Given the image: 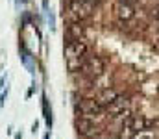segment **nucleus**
<instances>
[{
  "mask_svg": "<svg viewBox=\"0 0 159 139\" xmlns=\"http://www.w3.org/2000/svg\"><path fill=\"white\" fill-rule=\"evenodd\" d=\"M104 72H106V63H104V59L100 56H87L81 69H80V74L87 76L89 80L100 78Z\"/></svg>",
  "mask_w": 159,
  "mask_h": 139,
  "instance_id": "1",
  "label": "nucleus"
},
{
  "mask_svg": "<svg viewBox=\"0 0 159 139\" xmlns=\"http://www.w3.org/2000/svg\"><path fill=\"white\" fill-rule=\"evenodd\" d=\"M104 109H106V108H102V106L96 102V98H81L78 104H76V113H80V115L85 117V119H91V121L102 119Z\"/></svg>",
  "mask_w": 159,
  "mask_h": 139,
  "instance_id": "2",
  "label": "nucleus"
},
{
  "mask_svg": "<svg viewBox=\"0 0 159 139\" xmlns=\"http://www.w3.org/2000/svg\"><path fill=\"white\" fill-rule=\"evenodd\" d=\"M94 9H96V6L91 0H70L69 2V11L78 22L83 19H89L94 13Z\"/></svg>",
  "mask_w": 159,
  "mask_h": 139,
  "instance_id": "3",
  "label": "nucleus"
},
{
  "mask_svg": "<svg viewBox=\"0 0 159 139\" xmlns=\"http://www.w3.org/2000/svg\"><path fill=\"white\" fill-rule=\"evenodd\" d=\"M65 59L67 61H74V59H85L89 54V46L83 41H69L63 48Z\"/></svg>",
  "mask_w": 159,
  "mask_h": 139,
  "instance_id": "4",
  "label": "nucleus"
},
{
  "mask_svg": "<svg viewBox=\"0 0 159 139\" xmlns=\"http://www.w3.org/2000/svg\"><path fill=\"white\" fill-rule=\"evenodd\" d=\"M74 126H76V130H78L80 136L89 137V139L100 132V128L96 126V123L91 121V119H85V117H78V119L74 121Z\"/></svg>",
  "mask_w": 159,
  "mask_h": 139,
  "instance_id": "5",
  "label": "nucleus"
},
{
  "mask_svg": "<svg viewBox=\"0 0 159 139\" xmlns=\"http://www.w3.org/2000/svg\"><path fill=\"white\" fill-rule=\"evenodd\" d=\"M148 121L143 117V115H128V119L124 121V126L128 128V130H131V134L135 136V134H139V132H144L146 128H148Z\"/></svg>",
  "mask_w": 159,
  "mask_h": 139,
  "instance_id": "6",
  "label": "nucleus"
},
{
  "mask_svg": "<svg viewBox=\"0 0 159 139\" xmlns=\"http://www.w3.org/2000/svg\"><path fill=\"white\" fill-rule=\"evenodd\" d=\"M106 111H107V115L113 119V117H119V115H122L124 111H128V98L126 96H122V95H119L107 108H106Z\"/></svg>",
  "mask_w": 159,
  "mask_h": 139,
  "instance_id": "7",
  "label": "nucleus"
},
{
  "mask_svg": "<svg viewBox=\"0 0 159 139\" xmlns=\"http://www.w3.org/2000/svg\"><path fill=\"white\" fill-rule=\"evenodd\" d=\"M115 13H117V17H119L120 21L128 22V21H131V19L135 17V7H133L131 4L119 2V4H117V7H115Z\"/></svg>",
  "mask_w": 159,
  "mask_h": 139,
  "instance_id": "8",
  "label": "nucleus"
},
{
  "mask_svg": "<svg viewBox=\"0 0 159 139\" xmlns=\"http://www.w3.org/2000/svg\"><path fill=\"white\" fill-rule=\"evenodd\" d=\"M117 96H119V91H117V89H113V87H106V89H102V91L96 95V102H98L102 108H107Z\"/></svg>",
  "mask_w": 159,
  "mask_h": 139,
  "instance_id": "9",
  "label": "nucleus"
},
{
  "mask_svg": "<svg viewBox=\"0 0 159 139\" xmlns=\"http://www.w3.org/2000/svg\"><path fill=\"white\" fill-rule=\"evenodd\" d=\"M83 37V26L80 22H70L67 26V39L69 41H81Z\"/></svg>",
  "mask_w": 159,
  "mask_h": 139,
  "instance_id": "10",
  "label": "nucleus"
},
{
  "mask_svg": "<svg viewBox=\"0 0 159 139\" xmlns=\"http://www.w3.org/2000/svg\"><path fill=\"white\" fill-rule=\"evenodd\" d=\"M91 139H117L113 134H109V132H104V130H100L96 136H93Z\"/></svg>",
  "mask_w": 159,
  "mask_h": 139,
  "instance_id": "11",
  "label": "nucleus"
},
{
  "mask_svg": "<svg viewBox=\"0 0 159 139\" xmlns=\"http://www.w3.org/2000/svg\"><path fill=\"white\" fill-rule=\"evenodd\" d=\"M37 130H39V123H37V121H35V123H34V124H32V132H34V134H35V132H37Z\"/></svg>",
  "mask_w": 159,
  "mask_h": 139,
  "instance_id": "12",
  "label": "nucleus"
},
{
  "mask_svg": "<svg viewBox=\"0 0 159 139\" xmlns=\"http://www.w3.org/2000/svg\"><path fill=\"white\" fill-rule=\"evenodd\" d=\"M154 11H156V13H154V17H157V19H159V6L156 7V9H154Z\"/></svg>",
  "mask_w": 159,
  "mask_h": 139,
  "instance_id": "13",
  "label": "nucleus"
},
{
  "mask_svg": "<svg viewBox=\"0 0 159 139\" xmlns=\"http://www.w3.org/2000/svg\"><path fill=\"white\" fill-rule=\"evenodd\" d=\"M119 2H126V4H131V6H133V2H135V0H119Z\"/></svg>",
  "mask_w": 159,
  "mask_h": 139,
  "instance_id": "14",
  "label": "nucleus"
},
{
  "mask_svg": "<svg viewBox=\"0 0 159 139\" xmlns=\"http://www.w3.org/2000/svg\"><path fill=\"white\" fill-rule=\"evenodd\" d=\"M15 139H22V134H17V136H15Z\"/></svg>",
  "mask_w": 159,
  "mask_h": 139,
  "instance_id": "15",
  "label": "nucleus"
},
{
  "mask_svg": "<svg viewBox=\"0 0 159 139\" xmlns=\"http://www.w3.org/2000/svg\"><path fill=\"white\" fill-rule=\"evenodd\" d=\"M139 139H152V137H148V136H141Z\"/></svg>",
  "mask_w": 159,
  "mask_h": 139,
  "instance_id": "16",
  "label": "nucleus"
},
{
  "mask_svg": "<svg viewBox=\"0 0 159 139\" xmlns=\"http://www.w3.org/2000/svg\"><path fill=\"white\" fill-rule=\"evenodd\" d=\"M43 139H50V136H48V134H44V137Z\"/></svg>",
  "mask_w": 159,
  "mask_h": 139,
  "instance_id": "17",
  "label": "nucleus"
},
{
  "mask_svg": "<svg viewBox=\"0 0 159 139\" xmlns=\"http://www.w3.org/2000/svg\"><path fill=\"white\" fill-rule=\"evenodd\" d=\"M117 139H122V137H117Z\"/></svg>",
  "mask_w": 159,
  "mask_h": 139,
  "instance_id": "18",
  "label": "nucleus"
}]
</instances>
